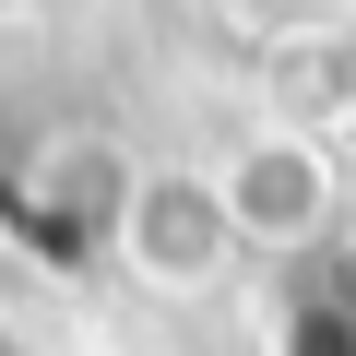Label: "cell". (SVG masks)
Masks as SVG:
<instances>
[{"label": "cell", "instance_id": "6da1fadb", "mask_svg": "<svg viewBox=\"0 0 356 356\" xmlns=\"http://www.w3.org/2000/svg\"><path fill=\"white\" fill-rule=\"evenodd\" d=\"M131 154L95 143V131H60L36 154H13V178H0V214H13V238L36 261H119V214H131Z\"/></svg>", "mask_w": 356, "mask_h": 356}, {"label": "cell", "instance_id": "3957f363", "mask_svg": "<svg viewBox=\"0 0 356 356\" xmlns=\"http://www.w3.org/2000/svg\"><path fill=\"white\" fill-rule=\"evenodd\" d=\"M214 191H226V214H238L250 250H285V261L332 250V154L309 131H250L214 166Z\"/></svg>", "mask_w": 356, "mask_h": 356}, {"label": "cell", "instance_id": "277c9868", "mask_svg": "<svg viewBox=\"0 0 356 356\" xmlns=\"http://www.w3.org/2000/svg\"><path fill=\"white\" fill-rule=\"evenodd\" d=\"M285 356H356V285L332 250H309L285 285Z\"/></svg>", "mask_w": 356, "mask_h": 356}, {"label": "cell", "instance_id": "7a4b0ae2", "mask_svg": "<svg viewBox=\"0 0 356 356\" xmlns=\"http://www.w3.org/2000/svg\"><path fill=\"white\" fill-rule=\"evenodd\" d=\"M238 250H250V238H238V214H226V191H214V166H143V178H131L119 261H131L143 285L191 297V285H214Z\"/></svg>", "mask_w": 356, "mask_h": 356}, {"label": "cell", "instance_id": "5b68a950", "mask_svg": "<svg viewBox=\"0 0 356 356\" xmlns=\"http://www.w3.org/2000/svg\"><path fill=\"white\" fill-rule=\"evenodd\" d=\"M226 13L250 24V36H309V24H332L344 0H226Z\"/></svg>", "mask_w": 356, "mask_h": 356}]
</instances>
